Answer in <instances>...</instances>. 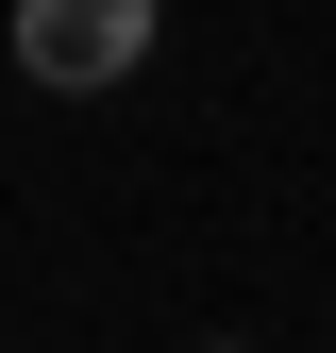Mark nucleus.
Masks as SVG:
<instances>
[{
    "mask_svg": "<svg viewBox=\"0 0 336 353\" xmlns=\"http://www.w3.org/2000/svg\"><path fill=\"white\" fill-rule=\"evenodd\" d=\"M135 51H151V0H17V68L51 84V101L135 84Z\"/></svg>",
    "mask_w": 336,
    "mask_h": 353,
    "instance_id": "obj_1",
    "label": "nucleus"
},
{
    "mask_svg": "<svg viewBox=\"0 0 336 353\" xmlns=\"http://www.w3.org/2000/svg\"><path fill=\"white\" fill-rule=\"evenodd\" d=\"M219 353H235V336H219Z\"/></svg>",
    "mask_w": 336,
    "mask_h": 353,
    "instance_id": "obj_2",
    "label": "nucleus"
}]
</instances>
